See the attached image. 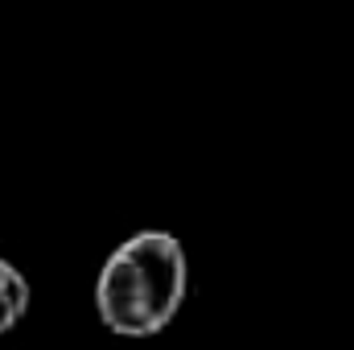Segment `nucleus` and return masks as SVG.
I'll return each instance as SVG.
<instances>
[{"label":"nucleus","instance_id":"nucleus-1","mask_svg":"<svg viewBox=\"0 0 354 350\" xmlns=\"http://www.w3.org/2000/svg\"><path fill=\"white\" fill-rule=\"evenodd\" d=\"M185 293L189 264L181 239L169 231H136L99 268L95 309L111 334L153 338L181 313Z\"/></svg>","mask_w":354,"mask_h":350},{"label":"nucleus","instance_id":"nucleus-2","mask_svg":"<svg viewBox=\"0 0 354 350\" xmlns=\"http://www.w3.org/2000/svg\"><path fill=\"white\" fill-rule=\"evenodd\" d=\"M25 313H29V280L21 276V268L0 260V334L17 330Z\"/></svg>","mask_w":354,"mask_h":350}]
</instances>
